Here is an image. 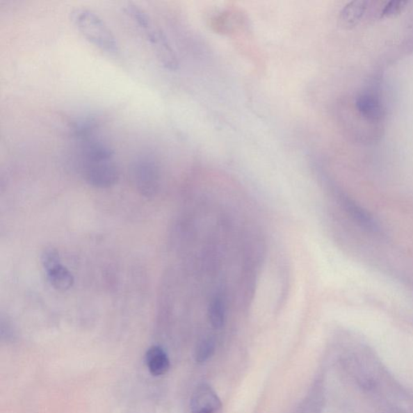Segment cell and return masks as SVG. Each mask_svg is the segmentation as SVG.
<instances>
[{"instance_id":"cell-1","label":"cell","mask_w":413,"mask_h":413,"mask_svg":"<svg viewBox=\"0 0 413 413\" xmlns=\"http://www.w3.org/2000/svg\"><path fill=\"white\" fill-rule=\"evenodd\" d=\"M72 21L80 34L95 47L108 54L119 53L117 38L99 15L92 10L74 9L72 13Z\"/></svg>"},{"instance_id":"cell-2","label":"cell","mask_w":413,"mask_h":413,"mask_svg":"<svg viewBox=\"0 0 413 413\" xmlns=\"http://www.w3.org/2000/svg\"><path fill=\"white\" fill-rule=\"evenodd\" d=\"M139 29L142 30L159 62L166 68L174 69L176 67L175 54L162 30L155 26L152 19H149Z\"/></svg>"},{"instance_id":"cell-3","label":"cell","mask_w":413,"mask_h":413,"mask_svg":"<svg viewBox=\"0 0 413 413\" xmlns=\"http://www.w3.org/2000/svg\"><path fill=\"white\" fill-rule=\"evenodd\" d=\"M84 177L90 185L95 188H106L117 184L119 170L113 159L85 162Z\"/></svg>"},{"instance_id":"cell-4","label":"cell","mask_w":413,"mask_h":413,"mask_svg":"<svg viewBox=\"0 0 413 413\" xmlns=\"http://www.w3.org/2000/svg\"><path fill=\"white\" fill-rule=\"evenodd\" d=\"M191 413H222V404L209 385L196 387L191 400Z\"/></svg>"},{"instance_id":"cell-5","label":"cell","mask_w":413,"mask_h":413,"mask_svg":"<svg viewBox=\"0 0 413 413\" xmlns=\"http://www.w3.org/2000/svg\"><path fill=\"white\" fill-rule=\"evenodd\" d=\"M357 112L369 122H380L385 115V109L379 95L371 92L357 95L355 102Z\"/></svg>"},{"instance_id":"cell-6","label":"cell","mask_w":413,"mask_h":413,"mask_svg":"<svg viewBox=\"0 0 413 413\" xmlns=\"http://www.w3.org/2000/svg\"><path fill=\"white\" fill-rule=\"evenodd\" d=\"M82 153L84 162H99V161L112 160L114 150L110 146L98 139L85 138Z\"/></svg>"},{"instance_id":"cell-7","label":"cell","mask_w":413,"mask_h":413,"mask_svg":"<svg viewBox=\"0 0 413 413\" xmlns=\"http://www.w3.org/2000/svg\"><path fill=\"white\" fill-rule=\"evenodd\" d=\"M136 180L143 190H152L158 180L157 166L152 161L143 159L135 165Z\"/></svg>"},{"instance_id":"cell-8","label":"cell","mask_w":413,"mask_h":413,"mask_svg":"<svg viewBox=\"0 0 413 413\" xmlns=\"http://www.w3.org/2000/svg\"><path fill=\"white\" fill-rule=\"evenodd\" d=\"M145 362L149 372L154 376L163 375L170 369L168 355L158 346H151L146 352Z\"/></svg>"},{"instance_id":"cell-9","label":"cell","mask_w":413,"mask_h":413,"mask_svg":"<svg viewBox=\"0 0 413 413\" xmlns=\"http://www.w3.org/2000/svg\"><path fill=\"white\" fill-rule=\"evenodd\" d=\"M343 204L347 213L360 227L367 231H377L378 225L375 220L365 209L350 200H343Z\"/></svg>"},{"instance_id":"cell-10","label":"cell","mask_w":413,"mask_h":413,"mask_svg":"<svg viewBox=\"0 0 413 413\" xmlns=\"http://www.w3.org/2000/svg\"><path fill=\"white\" fill-rule=\"evenodd\" d=\"M49 283L58 291H67L74 284L73 275L61 264L47 270Z\"/></svg>"},{"instance_id":"cell-11","label":"cell","mask_w":413,"mask_h":413,"mask_svg":"<svg viewBox=\"0 0 413 413\" xmlns=\"http://www.w3.org/2000/svg\"><path fill=\"white\" fill-rule=\"evenodd\" d=\"M366 8V1H353L347 4L341 14L342 22L347 26H354L364 17Z\"/></svg>"},{"instance_id":"cell-12","label":"cell","mask_w":413,"mask_h":413,"mask_svg":"<svg viewBox=\"0 0 413 413\" xmlns=\"http://www.w3.org/2000/svg\"><path fill=\"white\" fill-rule=\"evenodd\" d=\"M209 318L214 328L220 329L223 326L225 320V307L222 300L216 298L211 302L209 309Z\"/></svg>"},{"instance_id":"cell-13","label":"cell","mask_w":413,"mask_h":413,"mask_svg":"<svg viewBox=\"0 0 413 413\" xmlns=\"http://www.w3.org/2000/svg\"><path fill=\"white\" fill-rule=\"evenodd\" d=\"M214 344L211 340H204L199 345L195 353V359L198 362H204L213 355Z\"/></svg>"},{"instance_id":"cell-14","label":"cell","mask_w":413,"mask_h":413,"mask_svg":"<svg viewBox=\"0 0 413 413\" xmlns=\"http://www.w3.org/2000/svg\"><path fill=\"white\" fill-rule=\"evenodd\" d=\"M60 261H61V260H60L59 254L56 250L47 249L43 252L42 263L44 268L47 270V271L53 268L54 266L61 264Z\"/></svg>"},{"instance_id":"cell-15","label":"cell","mask_w":413,"mask_h":413,"mask_svg":"<svg viewBox=\"0 0 413 413\" xmlns=\"http://www.w3.org/2000/svg\"><path fill=\"white\" fill-rule=\"evenodd\" d=\"M406 1H390L382 10V17H391L400 14L406 7Z\"/></svg>"}]
</instances>
